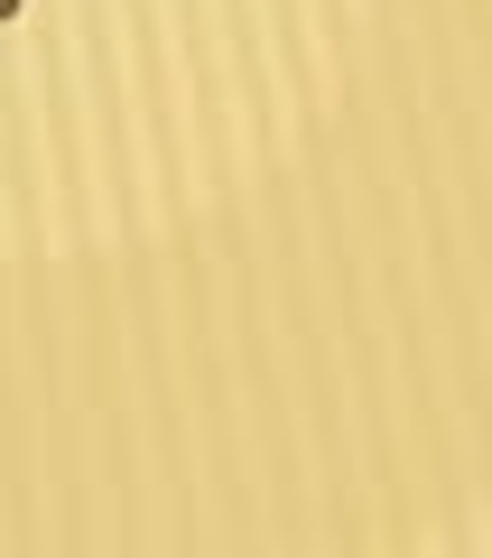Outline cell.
Segmentation results:
<instances>
[{
  "label": "cell",
  "instance_id": "obj_1",
  "mask_svg": "<svg viewBox=\"0 0 492 558\" xmlns=\"http://www.w3.org/2000/svg\"><path fill=\"white\" fill-rule=\"evenodd\" d=\"M10 10H20V0H0V20H10Z\"/></svg>",
  "mask_w": 492,
  "mask_h": 558
}]
</instances>
